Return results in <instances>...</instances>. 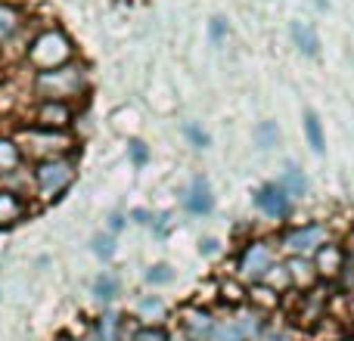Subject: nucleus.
Returning a JSON list of instances; mask_svg holds the SVG:
<instances>
[{"instance_id":"nucleus-1","label":"nucleus","mask_w":354,"mask_h":341,"mask_svg":"<svg viewBox=\"0 0 354 341\" xmlns=\"http://www.w3.org/2000/svg\"><path fill=\"white\" fill-rule=\"evenodd\" d=\"M91 90V75L81 62H66L59 68H50V72H35L31 78V93L37 99H62V103H72V99L84 97Z\"/></svg>"},{"instance_id":"nucleus-2","label":"nucleus","mask_w":354,"mask_h":341,"mask_svg":"<svg viewBox=\"0 0 354 341\" xmlns=\"http://www.w3.org/2000/svg\"><path fill=\"white\" fill-rule=\"evenodd\" d=\"M72 59H75V41L59 25L41 28L28 41V47H25V62H28L35 72H50V68H59Z\"/></svg>"},{"instance_id":"nucleus-3","label":"nucleus","mask_w":354,"mask_h":341,"mask_svg":"<svg viewBox=\"0 0 354 341\" xmlns=\"http://www.w3.org/2000/svg\"><path fill=\"white\" fill-rule=\"evenodd\" d=\"M78 177V162L75 155H56V159H41L31 168V186H35L37 202H56Z\"/></svg>"},{"instance_id":"nucleus-4","label":"nucleus","mask_w":354,"mask_h":341,"mask_svg":"<svg viewBox=\"0 0 354 341\" xmlns=\"http://www.w3.org/2000/svg\"><path fill=\"white\" fill-rule=\"evenodd\" d=\"M280 257V245L270 236H252L239 245L236 261H233V276L245 286H255L261 282V276L270 270V264Z\"/></svg>"},{"instance_id":"nucleus-5","label":"nucleus","mask_w":354,"mask_h":341,"mask_svg":"<svg viewBox=\"0 0 354 341\" xmlns=\"http://www.w3.org/2000/svg\"><path fill=\"white\" fill-rule=\"evenodd\" d=\"M16 143L22 146V155L41 162L56 159V155H75V137L72 130H53V128H37L28 124L16 134Z\"/></svg>"},{"instance_id":"nucleus-6","label":"nucleus","mask_w":354,"mask_h":341,"mask_svg":"<svg viewBox=\"0 0 354 341\" xmlns=\"http://www.w3.org/2000/svg\"><path fill=\"white\" fill-rule=\"evenodd\" d=\"M333 236V226L324 224V220H311V224H295V226H286V230L280 233V239H277V245H280V251H286V255H308L311 257L314 251L320 249V245H326Z\"/></svg>"},{"instance_id":"nucleus-7","label":"nucleus","mask_w":354,"mask_h":341,"mask_svg":"<svg viewBox=\"0 0 354 341\" xmlns=\"http://www.w3.org/2000/svg\"><path fill=\"white\" fill-rule=\"evenodd\" d=\"M311 257H314V267H317V273H320V282H326V286L342 282L351 270V251L345 249L339 239H330L326 245H320Z\"/></svg>"},{"instance_id":"nucleus-8","label":"nucleus","mask_w":354,"mask_h":341,"mask_svg":"<svg viewBox=\"0 0 354 341\" xmlns=\"http://www.w3.org/2000/svg\"><path fill=\"white\" fill-rule=\"evenodd\" d=\"M218 313L205 304H183L177 311V329L189 341H214V329H218Z\"/></svg>"},{"instance_id":"nucleus-9","label":"nucleus","mask_w":354,"mask_h":341,"mask_svg":"<svg viewBox=\"0 0 354 341\" xmlns=\"http://www.w3.org/2000/svg\"><path fill=\"white\" fill-rule=\"evenodd\" d=\"M31 124L53 130H72L75 124V106L62 99H37L31 109Z\"/></svg>"},{"instance_id":"nucleus-10","label":"nucleus","mask_w":354,"mask_h":341,"mask_svg":"<svg viewBox=\"0 0 354 341\" xmlns=\"http://www.w3.org/2000/svg\"><path fill=\"white\" fill-rule=\"evenodd\" d=\"M292 205L295 202L286 195V189L280 186V183H264V186L255 189V208L264 214L268 220H277V224H283V220L292 214Z\"/></svg>"},{"instance_id":"nucleus-11","label":"nucleus","mask_w":354,"mask_h":341,"mask_svg":"<svg viewBox=\"0 0 354 341\" xmlns=\"http://www.w3.org/2000/svg\"><path fill=\"white\" fill-rule=\"evenodd\" d=\"M289 267V276H292V289L295 292H311V289L320 286V273L314 267V257L308 255H286L283 257Z\"/></svg>"},{"instance_id":"nucleus-12","label":"nucleus","mask_w":354,"mask_h":341,"mask_svg":"<svg viewBox=\"0 0 354 341\" xmlns=\"http://www.w3.org/2000/svg\"><path fill=\"white\" fill-rule=\"evenodd\" d=\"M183 208H187L193 217H208V214L214 211V193L205 177H193L189 189L183 193Z\"/></svg>"},{"instance_id":"nucleus-13","label":"nucleus","mask_w":354,"mask_h":341,"mask_svg":"<svg viewBox=\"0 0 354 341\" xmlns=\"http://www.w3.org/2000/svg\"><path fill=\"white\" fill-rule=\"evenodd\" d=\"M28 214V202L25 193H16L10 186H0V226H12Z\"/></svg>"},{"instance_id":"nucleus-14","label":"nucleus","mask_w":354,"mask_h":341,"mask_svg":"<svg viewBox=\"0 0 354 341\" xmlns=\"http://www.w3.org/2000/svg\"><path fill=\"white\" fill-rule=\"evenodd\" d=\"M218 304L224 307V311H236V307L249 304V286L245 282H239L236 276H224V280H218Z\"/></svg>"},{"instance_id":"nucleus-15","label":"nucleus","mask_w":354,"mask_h":341,"mask_svg":"<svg viewBox=\"0 0 354 341\" xmlns=\"http://www.w3.org/2000/svg\"><path fill=\"white\" fill-rule=\"evenodd\" d=\"M128 326H124V317L122 313H112V311H103L91 326V338L93 341H122Z\"/></svg>"},{"instance_id":"nucleus-16","label":"nucleus","mask_w":354,"mask_h":341,"mask_svg":"<svg viewBox=\"0 0 354 341\" xmlns=\"http://www.w3.org/2000/svg\"><path fill=\"white\" fill-rule=\"evenodd\" d=\"M22 31V10L10 0H0V47Z\"/></svg>"},{"instance_id":"nucleus-17","label":"nucleus","mask_w":354,"mask_h":341,"mask_svg":"<svg viewBox=\"0 0 354 341\" xmlns=\"http://www.w3.org/2000/svg\"><path fill=\"white\" fill-rule=\"evenodd\" d=\"M134 317L140 323H165L168 320V304L159 298V295H143L134 304Z\"/></svg>"},{"instance_id":"nucleus-18","label":"nucleus","mask_w":354,"mask_h":341,"mask_svg":"<svg viewBox=\"0 0 354 341\" xmlns=\"http://www.w3.org/2000/svg\"><path fill=\"white\" fill-rule=\"evenodd\" d=\"M261 286L274 289V292H277V295H283V298H286V295H292L295 289H292V276H289L286 261H280V257H277V261L270 264L268 273L261 276Z\"/></svg>"},{"instance_id":"nucleus-19","label":"nucleus","mask_w":354,"mask_h":341,"mask_svg":"<svg viewBox=\"0 0 354 341\" xmlns=\"http://www.w3.org/2000/svg\"><path fill=\"white\" fill-rule=\"evenodd\" d=\"M22 165H25V155H22V146L16 143V137L0 134V177L12 174Z\"/></svg>"},{"instance_id":"nucleus-20","label":"nucleus","mask_w":354,"mask_h":341,"mask_svg":"<svg viewBox=\"0 0 354 341\" xmlns=\"http://www.w3.org/2000/svg\"><path fill=\"white\" fill-rule=\"evenodd\" d=\"M249 304L258 307V311H264L270 317V313L277 311V307L283 304V295H277L274 289L261 286V282H255V286H249Z\"/></svg>"},{"instance_id":"nucleus-21","label":"nucleus","mask_w":354,"mask_h":341,"mask_svg":"<svg viewBox=\"0 0 354 341\" xmlns=\"http://www.w3.org/2000/svg\"><path fill=\"white\" fill-rule=\"evenodd\" d=\"M301 124H305V137H308V146H311V153L324 155L326 153V137H324V121H320V115L308 109L305 112V121H301Z\"/></svg>"},{"instance_id":"nucleus-22","label":"nucleus","mask_w":354,"mask_h":341,"mask_svg":"<svg viewBox=\"0 0 354 341\" xmlns=\"http://www.w3.org/2000/svg\"><path fill=\"white\" fill-rule=\"evenodd\" d=\"M118 292H122V282H118L115 273H109V270H103V273L93 280V298L103 301V304H109V301L118 298Z\"/></svg>"},{"instance_id":"nucleus-23","label":"nucleus","mask_w":354,"mask_h":341,"mask_svg":"<svg viewBox=\"0 0 354 341\" xmlns=\"http://www.w3.org/2000/svg\"><path fill=\"white\" fill-rule=\"evenodd\" d=\"M292 41L305 56L320 53V41H317V35H314V28L308 22H292Z\"/></svg>"},{"instance_id":"nucleus-24","label":"nucleus","mask_w":354,"mask_h":341,"mask_svg":"<svg viewBox=\"0 0 354 341\" xmlns=\"http://www.w3.org/2000/svg\"><path fill=\"white\" fill-rule=\"evenodd\" d=\"M277 183L286 189V195H289L292 202L301 199V195H308V177L301 174L299 168H286V170L280 174V180H277Z\"/></svg>"},{"instance_id":"nucleus-25","label":"nucleus","mask_w":354,"mask_h":341,"mask_svg":"<svg viewBox=\"0 0 354 341\" xmlns=\"http://www.w3.org/2000/svg\"><path fill=\"white\" fill-rule=\"evenodd\" d=\"M122 341H168V329L162 323H140L124 332Z\"/></svg>"},{"instance_id":"nucleus-26","label":"nucleus","mask_w":354,"mask_h":341,"mask_svg":"<svg viewBox=\"0 0 354 341\" xmlns=\"http://www.w3.org/2000/svg\"><path fill=\"white\" fill-rule=\"evenodd\" d=\"M143 282H147V286H153V289L171 286V282H174V267H171V264H153V267L143 273Z\"/></svg>"},{"instance_id":"nucleus-27","label":"nucleus","mask_w":354,"mask_h":341,"mask_svg":"<svg viewBox=\"0 0 354 341\" xmlns=\"http://www.w3.org/2000/svg\"><path fill=\"white\" fill-rule=\"evenodd\" d=\"M255 143L261 149H274L277 143H280V128H277V121H261L255 128Z\"/></svg>"},{"instance_id":"nucleus-28","label":"nucleus","mask_w":354,"mask_h":341,"mask_svg":"<svg viewBox=\"0 0 354 341\" xmlns=\"http://www.w3.org/2000/svg\"><path fill=\"white\" fill-rule=\"evenodd\" d=\"M93 255H97L100 261H112V257H115V236H112V233L93 236Z\"/></svg>"},{"instance_id":"nucleus-29","label":"nucleus","mask_w":354,"mask_h":341,"mask_svg":"<svg viewBox=\"0 0 354 341\" xmlns=\"http://www.w3.org/2000/svg\"><path fill=\"white\" fill-rule=\"evenodd\" d=\"M128 159L134 162L137 168H143V165L149 162V146H147L143 140H131V143H128Z\"/></svg>"},{"instance_id":"nucleus-30","label":"nucleus","mask_w":354,"mask_h":341,"mask_svg":"<svg viewBox=\"0 0 354 341\" xmlns=\"http://www.w3.org/2000/svg\"><path fill=\"white\" fill-rule=\"evenodd\" d=\"M183 134H187V140L193 143L196 149H208V146H212V137H208L199 124H187V128H183Z\"/></svg>"},{"instance_id":"nucleus-31","label":"nucleus","mask_w":354,"mask_h":341,"mask_svg":"<svg viewBox=\"0 0 354 341\" xmlns=\"http://www.w3.org/2000/svg\"><path fill=\"white\" fill-rule=\"evenodd\" d=\"M208 35H212V41H214V43L224 41V37H227V19L214 16L212 22H208Z\"/></svg>"},{"instance_id":"nucleus-32","label":"nucleus","mask_w":354,"mask_h":341,"mask_svg":"<svg viewBox=\"0 0 354 341\" xmlns=\"http://www.w3.org/2000/svg\"><path fill=\"white\" fill-rule=\"evenodd\" d=\"M153 226L159 236H168V230H171V214H153Z\"/></svg>"},{"instance_id":"nucleus-33","label":"nucleus","mask_w":354,"mask_h":341,"mask_svg":"<svg viewBox=\"0 0 354 341\" xmlns=\"http://www.w3.org/2000/svg\"><path fill=\"white\" fill-rule=\"evenodd\" d=\"M199 251H202L205 257H214V255L221 251V242H218V239L208 236V239H202V242H199Z\"/></svg>"},{"instance_id":"nucleus-34","label":"nucleus","mask_w":354,"mask_h":341,"mask_svg":"<svg viewBox=\"0 0 354 341\" xmlns=\"http://www.w3.org/2000/svg\"><path fill=\"white\" fill-rule=\"evenodd\" d=\"M124 224H128V217H124V214H112L109 224H106V230H109L112 236H115V233H122V230H124Z\"/></svg>"},{"instance_id":"nucleus-35","label":"nucleus","mask_w":354,"mask_h":341,"mask_svg":"<svg viewBox=\"0 0 354 341\" xmlns=\"http://www.w3.org/2000/svg\"><path fill=\"white\" fill-rule=\"evenodd\" d=\"M131 217H134V224H153V214L143 211V208H137V211H131Z\"/></svg>"},{"instance_id":"nucleus-36","label":"nucleus","mask_w":354,"mask_h":341,"mask_svg":"<svg viewBox=\"0 0 354 341\" xmlns=\"http://www.w3.org/2000/svg\"><path fill=\"white\" fill-rule=\"evenodd\" d=\"M351 264H354V251H351Z\"/></svg>"}]
</instances>
